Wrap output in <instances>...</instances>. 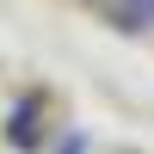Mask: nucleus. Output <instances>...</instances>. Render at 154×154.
Masks as SVG:
<instances>
[{
	"label": "nucleus",
	"mask_w": 154,
	"mask_h": 154,
	"mask_svg": "<svg viewBox=\"0 0 154 154\" xmlns=\"http://www.w3.org/2000/svg\"><path fill=\"white\" fill-rule=\"evenodd\" d=\"M99 6H105V0H99Z\"/></svg>",
	"instance_id": "f03ea898"
},
{
	"label": "nucleus",
	"mask_w": 154,
	"mask_h": 154,
	"mask_svg": "<svg viewBox=\"0 0 154 154\" xmlns=\"http://www.w3.org/2000/svg\"><path fill=\"white\" fill-rule=\"evenodd\" d=\"M105 19L123 37H142V31H154V0H105Z\"/></svg>",
	"instance_id": "f257e3e1"
}]
</instances>
